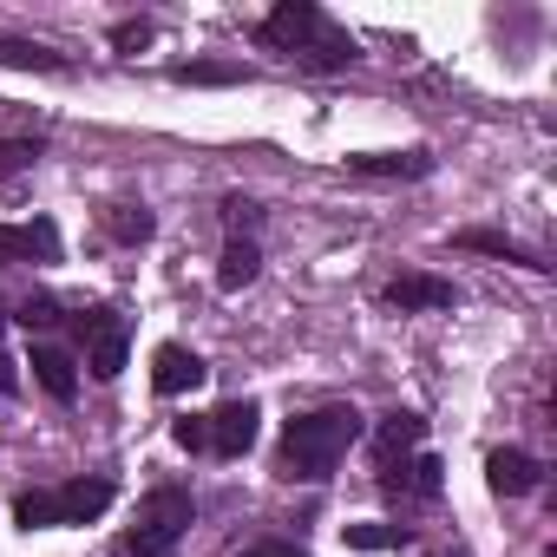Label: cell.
<instances>
[{
  "mask_svg": "<svg viewBox=\"0 0 557 557\" xmlns=\"http://www.w3.org/2000/svg\"><path fill=\"white\" fill-rule=\"evenodd\" d=\"M203 420H210V453H216V459H243V453L256 446L262 407H256V400H223V407L203 413Z\"/></svg>",
  "mask_w": 557,
  "mask_h": 557,
  "instance_id": "52a82bcc",
  "label": "cell"
},
{
  "mask_svg": "<svg viewBox=\"0 0 557 557\" xmlns=\"http://www.w3.org/2000/svg\"><path fill=\"white\" fill-rule=\"evenodd\" d=\"M322 21H329V14L315 8V0H283V8H275V14H269V21L256 27V40H262L269 53H289V60H296V53L309 47V34H315Z\"/></svg>",
  "mask_w": 557,
  "mask_h": 557,
  "instance_id": "5b68a950",
  "label": "cell"
},
{
  "mask_svg": "<svg viewBox=\"0 0 557 557\" xmlns=\"http://www.w3.org/2000/svg\"><path fill=\"white\" fill-rule=\"evenodd\" d=\"M453 243H459V249H479V256H498V262H518V269H537V275L550 269L537 249H524V243H511V236H498V230H459Z\"/></svg>",
  "mask_w": 557,
  "mask_h": 557,
  "instance_id": "9a60e30c",
  "label": "cell"
},
{
  "mask_svg": "<svg viewBox=\"0 0 557 557\" xmlns=\"http://www.w3.org/2000/svg\"><path fill=\"white\" fill-rule=\"evenodd\" d=\"M355 177H426L433 171V151H368V158H348Z\"/></svg>",
  "mask_w": 557,
  "mask_h": 557,
  "instance_id": "5bb4252c",
  "label": "cell"
},
{
  "mask_svg": "<svg viewBox=\"0 0 557 557\" xmlns=\"http://www.w3.org/2000/svg\"><path fill=\"white\" fill-rule=\"evenodd\" d=\"M190 518H197V505H190L184 485L145 492V498H138V524H132V537H125V557H171V550L184 544Z\"/></svg>",
  "mask_w": 557,
  "mask_h": 557,
  "instance_id": "3957f363",
  "label": "cell"
},
{
  "mask_svg": "<svg viewBox=\"0 0 557 557\" xmlns=\"http://www.w3.org/2000/svg\"><path fill=\"white\" fill-rule=\"evenodd\" d=\"M256 269H262L256 243H249V236H230V249H223V262H216V289H223V296L249 289V283H256Z\"/></svg>",
  "mask_w": 557,
  "mask_h": 557,
  "instance_id": "e0dca14e",
  "label": "cell"
},
{
  "mask_svg": "<svg viewBox=\"0 0 557 557\" xmlns=\"http://www.w3.org/2000/svg\"><path fill=\"white\" fill-rule=\"evenodd\" d=\"M40 164V145L34 138H0V177H21Z\"/></svg>",
  "mask_w": 557,
  "mask_h": 557,
  "instance_id": "7402d4cb",
  "label": "cell"
},
{
  "mask_svg": "<svg viewBox=\"0 0 557 557\" xmlns=\"http://www.w3.org/2000/svg\"><path fill=\"white\" fill-rule=\"evenodd\" d=\"M400 315H420V309H453V283H440V275H394V283L381 289Z\"/></svg>",
  "mask_w": 557,
  "mask_h": 557,
  "instance_id": "7c38bea8",
  "label": "cell"
},
{
  "mask_svg": "<svg viewBox=\"0 0 557 557\" xmlns=\"http://www.w3.org/2000/svg\"><path fill=\"white\" fill-rule=\"evenodd\" d=\"M112 511V479H66L47 492H21L14 498V524L21 531H60V524H92Z\"/></svg>",
  "mask_w": 557,
  "mask_h": 557,
  "instance_id": "7a4b0ae2",
  "label": "cell"
},
{
  "mask_svg": "<svg viewBox=\"0 0 557 557\" xmlns=\"http://www.w3.org/2000/svg\"><path fill=\"white\" fill-rule=\"evenodd\" d=\"M243 557H302V544H296V537H262V544H249Z\"/></svg>",
  "mask_w": 557,
  "mask_h": 557,
  "instance_id": "4316f807",
  "label": "cell"
},
{
  "mask_svg": "<svg viewBox=\"0 0 557 557\" xmlns=\"http://www.w3.org/2000/svg\"><path fill=\"white\" fill-rule=\"evenodd\" d=\"M73 329H79V342H86V368L99 374V381H119L125 374V315H112V309H86V315H73Z\"/></svg>",
  "mask_w": 557,
  "mask_h": 557,
  "instance_id": "277c9868",
  "label": "cell"
},
{
  "mask_svg": "<svg viewBox=\"0 0 557 557\" xmlns=\"http://www.w3.org/2000/svg\"><path fill=\"white\" fill-rule=\"evenodd\" d=\"M14 322H21V329H53V322H60V302H53V296H27Z\"/></svg>",
  "mask_w": 557,
  "mask_h": 557,
  "instance_id": "cb8c5ba5",
  "label": "cell"
},
{
  "mask_svg": "<svg viewBox=\"0 0 557 557\" xmlns=\"http://www.w3.org/2000/svg\"><path fill=\"white\" fill-rule=\"evenodd\" d=\"M381 485H387V492H407V498H440V492H446V466H440L433 453L394 459V466H381Z\"/></svg>",
  "mask_w": 557,
  "mask_h": 557,
  "instance_id": "8fae6325",
  "label": "cell"
},
{
  "mask_svg": "<svg viewBox=\"0 0 557 557\" xmlns=\"http://www.w3.org/2000/svg\"><path fill=\"white\" fill-rule=\"evenodd\" d=\"M151 34H158L151 21H119V27H112V47H119V53H138V47H151Z\"/></svg>",
  "mask_w": 557,
  "mask_h": 557,
  "instance_id": "d4e9b609",
  "label": "cell"
},
{
  "mask_svg": "<svg viewBox=\"0 0 557 557\" xmlns=\"http://www.w3.org/2000/svg\"><path fill=\"white\" fill-rule=\"evenodd\" d=\"M361 440V413L355 407H315V413H296L283 426V446H275V479H289V485H322L348 446Z\"/></svg>",
  "mask_w": 557,
  "mask_h": 557,
  "instance_id": "6da1fadb",
  "label": "cell"
},
{
  "mask_svg": "<svg viewBox=\"0 0 557 557\" xmlns=\"http://www.w3.org/2000/svg\"><path fill=\"white\" fill-rule=\"evenodd\" d=\"M177 86H249V66L236 60H190V66H171Z\"/></svg>",
  "mask_w": 557,
  "mask_h": 557,
  "instance_id": "d6986e66",
  "label": "cell"
},
{
  "mask_svg": "<svg viewBox=\"0 0 557 557\" xmlns=\"http://www.w3.org/2000/svg\"><path fill=\"white\" fill-rule=\"evenodd\" d=\"M256 216H262V210H256V197H243V190H230V197H223V223H230V236L256 230Z\"/></svg>",
  "mask_w": 557,
  "mask_h": 557,
  "instance_id": "603a6c76",
  "label": "cell"
},
{
  "mask_svg": "<svg viewBox=\"0 0 557 557\" xmlns=\"http://www.w3.org/2000/svg\"><path fill=\"white\" fill-rule=\"evenodd\" d=\"M14 262H60V223L34 216V223H0V269Z\"/></svg>",
  "mask_w": 557,
  "mask_h": 557,
  "instance_id": "8992f818",
  "label": "cell"
},
{
  "mask_svg": "<svg viewBox=\"0 0 557 557\" xmlns=\"http://www.w3.org/2000/svg\"><path fill=\"white\" fill-rule=\"evenodd\" d=\"M0 355H8V315H0Z\"/></svg>",
  "mask_w": 557,
  "mask_h": 557,
  "instance_id": "83f0119b",
  "label": "cell"
},
{
  "mask_svg": "<svg viewBox=\"0 0 557 557\" xmlns=\"http://www.w3.org/2000/svg\"><path fill=\"white\" fill-rule=\"evenodd\" d=\"M0 66H27V73H66V53L40 47V40H14L0 34Z\"/></svg>",
  "mask_w": 557,
  "mask_h": 557,
  "instance_id": "ac0fdd59",
  "label": "cell"
},
{
  "mask_svg": "<svg viewBox=\"0 0 557 557\" xmlns=\"http://www.w3.org/2000/svg\"><path fill=\"white\" fill-rule=\"evenodd\" d=\"M420 440H426V420H420V413H387L381 433H374V459L394 466V459H407V446H420Z\"/></svg>",
  "mask_w": 557,
  "mask_h": 557,
  "instance_id": "2e32d148",
  "label": "cell"
},
{
  "mask_svg": "<svg viewBox=\"0 0 557 557\" xmlns=\"http://www.w3.org/2000/svg\"><path fill=\"white\" fill-rule=\"evenodd\" d=\"M203 374H210V368H203V355H190L184 342H164V348L151 355V387H158L164 400H171V394L203 387Z\"/></svg>",
  "mask_w": 557,
  "mask_h": 557,
  "instance_id": "ba28073f",
  "label": "cell"
},
{
  "mask_svg": "<svg viewBox=\"0 0 557 557\" xmlns=\"http://www.w3.org/2000/svg\"><path fill=\"white\" fill-rule=\"evenodd\" d=\"M537 479H544V466H537L524 446H498V453L485 459V485H492L498 498H524V492H537Z\"/></svg>",
  "mask_w": 557,
  "mask_h": 557,
  "instance_id": "9c48e42d",
  "label": "cell"
},
{
  "mask_svg": "<svg viewBox=\"0 0 557 557\" xmlns=\"http://www.w3.org/2000/svg\"><path fill=\"white\" fill-rule=\"evenodd\" d=\"M151 230H158V223H151L145 203H112V210H106V236H112V243H145Z\"/></svg>",
  "mask_w": 557,
  "mask_h": 557,
  "instance_id": "44dd1931",
  "label": "cell"
},
{
  "mask_svg": "<svg viewBox=\"0 0 557 557\" xmlns=\"http://www.w3.org/2000/svg\"><path fill=\"white\" fill-rule=\"evenodd\" d=\"M171 440H177L184 453H203V446H210V420H197V413H184V420L171 426Z\"/></svg>",
  "mask_w": 557,
  "mask_h": 557,
  "instance_id": "484cf974",
  "label": "cell"
},
{
  "mask_svg": "<svg viewBox=\"0 0 557 557\" xmlns=\"http://www.w3.org/2000/svg\"><path fill=\"white\" fill-rule=\"evenodd\" d=\"M342 537H348V550H400L413 531H407V524H381V518H368V524H342Z\"/></svg>",
  "mask_w": 557,
  "mask_h": 557,
  "instance_id": "ffe728a7",
  "label": "cell"
},
{
  "mask_svg": "<svg viewBox=\"0 0 557 557\" xmlns=\"http://www.w3.org/2000/svg\"><path fill=\"white\" fill-rule=\"evenodd\" d=\"M544 557H557V550H544Z\"/></svg>",
  "mask_w": 557,
  "mask_h": 557,
  "instance_id": "f1b7e54d",
  "label": "cell"
},
{
  "mask_svg": "<svg viewBox=\"0 0 557 557\" xmlns=\"http://www.w3.org/2000/svg\"><path fill=\"white\" fill-rule=\"evenodd\" d=\"M355 60H361V47H355L335 21H322V27L309 34V47L296 53V66H302V73H348Z\"/></svg>",
  "mask_w": 557,
  "mask_h": 557,
  "instance_id": "30bf717a",
  "label": "cell"
},
{
  "mask_svg": "<svg viewBox=\"0 0 557 557\" xmlns=\"http://www.w3.org/2000/svg\"><path fill=\"white\" fill-rule=\"evenodd\" d=\"M34 381H40L53 400H73V394H79V368H73V355L53 348V342H34Z\"/></svg>",
  "mask_w": 557,
  "mask_h": 557,
  "instance_id": "4fadbf2b",
  "label": "cell"
}]
</instances>
